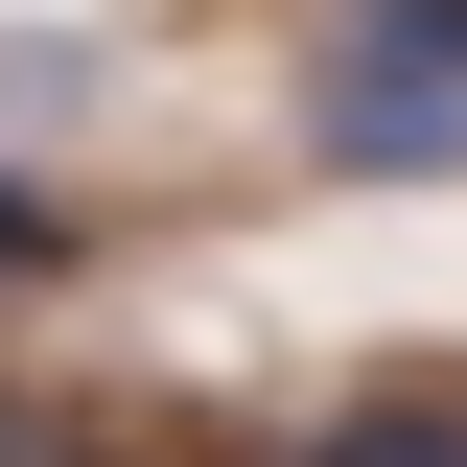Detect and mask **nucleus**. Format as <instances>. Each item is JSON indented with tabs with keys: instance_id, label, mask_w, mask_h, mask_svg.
<instances>
[{
	"instance_id": "nucleus-1",
	"label": "nucleus",
	"mask_w": 467,
	"mask_h": 467,
	"mask_svg": "<svg viewBox=\"0 0 467 467\" xmlns=\"http://www.w3.org/2000/svg\"><path fill=\"white\" fill-rule=\"evenodd\" d=\"M304 164L467 187V0H327L304 24Z\"/></svg>"
},
{
	"instance_id": "nucleus-3",
	"label": "nucleus",
	"mask_w": 467,
	"mask_h": 467,
	"mask_svg": "<svg viewBox=\"0 0 467 467\" xmlns=\"http://www.w3.org/2000/svg\"><path fill=\"white\" fill-rule=\"evenodd\" d=\"M24 257H47V187H0V281H24Z\"/></svg>"
},
{
	"instance_id": "nucleus-2",
	"label": "nucleus",
	"mask_w": 467,
	"mask_h": 467,
	"mask_svg": "<svg viewBox=\"0 0 467 467\" xmlns=\"http://www.w3.org/2000/svg\"><path fill=\"white\" fill-rule=\"evenodd\" d=\"M304 467H467V420H444V398H374V420H327Z\"/></svg>"
}]
</instances>
